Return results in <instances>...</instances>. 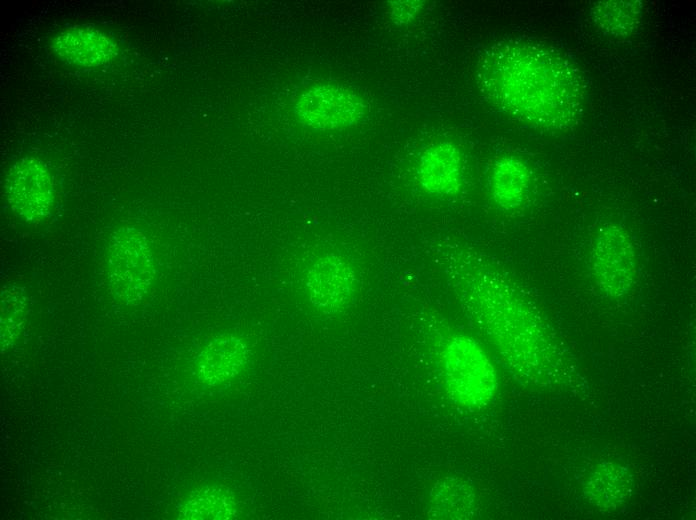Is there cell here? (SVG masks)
I'll return each mask as SVG.
<instances>
[{
  "mask_svg": "<svg viewBox=\"0 0 696 520\" xmlns=\"http://www.w3.org/2000/svg\"><path fill=\"white\" fill-rule=\"evenodd\" d=\"M237 506L229 492L207 488L191 495L181 508L183 519H229Z\"/></svg>",
  "mask_w": 696,
  "mask_h": 520,
  "instance_id": "cell-14",
  "label": "cell"
},
{
  "mask_svg": "<svg viewBox=\"0 0 696 520\" xmlns=\"http://www.w3.org/2000/svg\"><path fill=\"white\" fill-rule=\"evenodd\" d=\"M594 21L601 29L615 34H629L637 27L641 5L636 1H607L595 5Z\"/></svg>",
  "mask_w": 696,
  "mask_h": 520,
  "instance_id": "cell-16",
  "label": "cell"
},
{
  "mask_svg": "<svg viewBox=\"0 0 696 520\" xmlns=\"http://www.w3.org/2000/svg\"><path fill=\"white\" fill-rule=\"evenodd\" d=\"M422 1H394L389 4L391 19L397 24H407L421 12Z\"/></svg>",
  "mask_w": 696,
  "mask_h": 520,
  "instance_id": "cell-18",
  "label": "cell"
},
{
  "mask_svg": "<svg viewBox=\"0 0 696 520\" xmlns=\"http://www.w3.org/2000/svg\"><path fill=\"white\" fill-rule=\"evenodd\" d=\"M27 298L17 286L1 292V347L8 349L17 340L25 319Z\"/></svg>",
  "mask_w": 696,
  "mask_h": 520,
  "instance_id": "cell-17",
  "label": "cell"
},
{
  "mask_svg": "<svg viewBox=\"0 0 696 520\" xmlns=\"http://www.w3.org/2000/svg\"><path fill=\"white\" fill-rule=\"evenodd\" d=\"M53 49L69 63L96 67L103 65L117 53L116 43L103 32L88 27L69 28L59 33Z\"/></svg>",
  "mask_w": 696,
  "mask_h": 520,
  "instance_id": "cell-11",
  "label": "cell"
},
{
  "mask_svg": "<svg viewBox=\"0 0 696 520\" xmlns=\"http://www.w3.org/2000/svg\"><path fill=\"white\" fill-rule=\"evenodd\" d=\"M106 276L113 296L126 305L141 303L150 292L156 266L145 234L133 227L115 230L106 251Z\"/></svg>",
  "mask_w": 696,
  "mask_h": 520,
  "instance_id": "cell-4",
  "label": "cell"
},
{
  "mask_svg": "<svg viewBox=\"0 0 696 520\" xmlns=\"http://www.w3.org/2000/svg\"><path fill=\"white\" fill-rule=\"evenodd\" d=\"M297 115L305 125L332 131L352 127L366 113L364 99L339 84H319L306 90L298 99Z\"/></svg>",
  "mask_w": 696,
  "mask_h": 520,
  "instance_id": "cell-7",
  "label": "cell"
},
{
  "mask_svg": "<svg viewBox=\"0 0 696 520\" xmlns=\"http://www.w3.org/2000/svg\"><path fill=\"white\" fill-rule=\"evenodd\" d=\"M5 190L14 213L28 223L45 220L55 203L53 177L38 158L24 157L9 170Z\"/></svg>",
  "mask_w": 696,
  "mask_h": 520,
  "instance_id": "cell-6",
  "label": "cell"
},
{
  "mask_svg": "<svg viewBox=\"0 0 696 520\" xmlns=\"http://www.w3.org/2000/svg\"><path fill=\"white\" fill-rule=\"evenodd\" d=\"M634 477L630 469L619 462L604 461L589 475L584 494L588 501L603 511H614L630 498Z\"/></svg>",
  "mask_w": 696,
  "mask_h": 520,
  "instance_id": "cell-12",
  "label": "cell"
},
{
  "mask_svg": "<svg viewBox=\"0 0 696 520\" xmlns=\"http://www.w3.org/2000/svg\"><path fill=\"white\" fill-rule=\"evenodd\" d=\"M437 357L447 393L455 403L474 409L492 401L498 388L497 372L474 338L455 332L444 335Z\"/></svg>",
  "mask_w": 696,
  "mask_h": 520,
  "instance_id": "cell-3",
  "label": "cell"
},
{
  "mask_svg": "<svg viewBox=\"0 0 696 520\" xmlns=\"http://www.w3.org/2000/svg\"><path fill=\"white\" fill-rule=\"evenodd\" d=\"M531 181L527 165L513 156L497 159L490 173V191L498 207L511 210L521 206Z\"/></svg>",
  "mask_w": 696,
  "mask_h": 520,
  "instance_id": "cell-13",
  "label": "cell"
},
{
  "mask_svg": "<svg viewBox=\"0 0 696 520\" xmlns=\"http://www.w3.org/2000/svg\"><path fill=\"white\" fill-rule=\"evenodd\" d=\"M250 359L246 341L235 335H222L208 343L195 363L198 379L206 385L228 382L243 372Z\"/></svg>",
  "mask_w": 696,
  "mask_h": 520,
  "instance_id": "cell-10",
  "label": "cell"
},
{
  "mask_svg": "<svg viewBox=\"0 0 696 520\" xmlns=\"http://www.w3.org/2000/svg\"><path fill=\"white\" fill-rule=\"evenodd\" d=\"M432 509L441 510V518H469L475 508V495L465 482L450 479L437 485L432 492Z\"/></svg>",
  "mask_w": 696,
  "mask_h": 520,
  "instance_id": "cell-15",
  "label": "cell"
},
{
  "mask_svg": "<svg viewBox=\"0 0 696 520\" xmlns=\"http://www.w3.org/2000/svg\"><path fill=\"white\" fill-rule=\"evenodd\" d=\"M357 283L352 263L335 252L318 255L306 270L305 286L309 299L324 311L344 308L351 301Z\"/></svg>",
  "mask_w": 696,
  "mask_h": 520,
  "instance_id": "cell-8",
  "label": "cell"
},
{
  "mask_svg": "<svg viewBox=\"0 0 696 520\" xmlns=\"http://www.w3.org/2000/svg\"><path fill=\"white\" fill-rule=\"evenodd\" d=\"M477 70L489 101L528 125L563 131L582 115L580 72L555 50L525 41L500 42L483 53Z\"/></svg>",
  "mask_w": 696,
  "mask_h": 520,
  "instance_id": "cell-2",
  "label": "cell"
},
{
  "mask_svg": "<svg viewBox=\"0 0 696 520\" xmlns=\"http://www.w3.org/2000/svg\"><path fill=\"white\" fill-rule=\"evenodd\" d=\"M591 273L607 296L621 297L633 288L637 258L632 239L623 227L606 224L597 231L592 241Z\"/></svg>",
  "mask_w": 696,
  "mask_h": 520,
  "instance_id": "cell-5",
  "label": "cell"
},
{
  "mask_svg": "<svg viewBox=\"0 0 696 520\" xmlns=\"http://www.w3.org/2000/svg\"><path fill=\"white\" fill-rule=\"evenodd\" d=\"M416 178L421 189L429 195L456 196L464 181V163L459 148L449 141L429 145L418 159Z\"/></svg>",
  "mask_w": 696,
  "mask_h": 520,
  "instance_id": "cell-9",
  "label": "cell"
},
{
  "mask_svg": "<svg viewBox=\"0 0 696 520\" xmlns=\"http://www.w3.org/2000/svg\"><path fill=\"white\" fill-rule=\"evenodd\" d=\"M433 257L467 317L519 381L547 389L569 385L574 371L567 356L504 272L466 244H436Z\"/></svg>",
  "mask_w": 696,
  "mask_h": 520,
  "instance_id": "cell-1",
  "label": "cell"
}]
</instances>
